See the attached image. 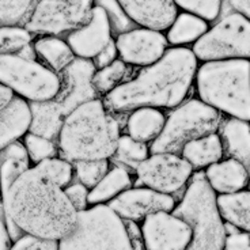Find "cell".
<instances>
[{"label":"cell","mask_w":250,"mask_h":250,"mask_svg":"<svg viewBox=\"0 0 250 250\" xmlns=\"http://www.w3.org/2000/svg\"><path fill=\"white\" fill-rule=\"evenodd\" d=\"M150 154V147L147 146V143H142L139 140H135L129 135H121L114 155L117 156L121 162L138 166L139 163H142L144 159H147Z\"/></svg>","instance_id":"32"},{"label":"cell","mask_w":250,"mask_h":250,"mask_svg":"<svg viewBox=\"0 0 250 250\" xmlns=\"http://www.w3.org/2000/svg\"><path fill=\"white\" fill-rule=\"evenodd\" d=\"M34 6V0H0V27L25 26Z\"/></svg>","instance_id":"30"},{"label":"cell","mask_w":250,"mask_h":250,"mask_svg":"<svg viewBox=\"0 0 250 250\" xmlns=\"http://www.w3.org/2000/svg\"><path fill=\"white\" fill-rule=\"evenodd\" d=\"M65 194L68 197V200L71 201V204L74 206L78 212H82L84 209L88 208V193H90V189L87 187H84L82 182H74V184H69L68 187L64 188Z\"/></svg>","instance_id":"39"},{"label":"cell","mask_w":250,"mask_h":250,"mask_svg":"<svg viewBox=\"0 0 250 250\" xmlns=\"http://www.w3.org/2000/svg\"><path fill=\"white\" fill-rule=\"evenodd\" d=\"M37 166L44 170L45 173L62 188L68 187L72 181L74 171H75L72 162H69L64 158H55V156L40 162Z\"/></svg>","instance_id":"35"},{"label":"cell","mask_w":250,"mask_h":250,"mask_svg":"<svg viewBox=\"0 0 250 250\" xmlns=\"http://www.w3.org/2000/svg\"><path fill=\"white\" fill-rule=\"evenodd\" d=\"M93 6L94 0H38L23 27L31 34L69 33L87 22Z\"/></svg>","instance_id":"10"},{"label":"cell","mask_w":250,"mask_h":250,"mask_svg":"<svg viewBox=\"0 0 250 250\" xmlns=\"http://www.w3.org/2000/svg\"><path fill=\"white\" fill-rule=\"evenodd\" d=\"M192 50L199 62L250 60V19L231 10L215 21Z\"/></svg>","instance_id":"9"},{"label":"cell","mask_w":250,"mask_h":250,"mask_svg":"<svg viewBox=\"0 0 250 250\" xmlns=\"http://www.w3.org/2000/svg\"><path fill=\"white\" fill-rule=\"evenodd\" d=\"M166 117L161 109L138 107L129 112L126 120V135L142 143H152L162 132Z\"/></svg>","instance_id":"23"},{"label":"cell","mask_w":250,"mask_h":250,"mask_svg":"<svg viewBox=\"0 0 250 250\" xmlns=\"http://www.w3.org/2000/svg\"><path fill=\"white\" fill-rule=\"evenodd\" d=\"M248 171H249V184H250V162L249 165H248Z\"/></svg>","instance_id":"44"},{"label":"cell","mask_w":250,"mask_h":250,"mask_svg":"<svg viewBox=\"0 0 250 250\" xmlns=\"http://www.w3.org/2000/svg\"><path fill=\"white\" fill-rule=\"evenodd\" d=\"M133 25L167 30L178 14L174 0H117Z\"/></svg>","instance_id":"17"},{"label":"cell","mask_w":250,"mask_h":250,"mask_svg":"<svg viewBox=\"0 0 250 250\" xmlns=\"http://www.w3.org/2000/svg\"><path fill=\"white\" fill-rule=\"evenodd\" d=\"M31 34L22 26L0 27V56L18 53L31 44Z\"/></svg>","instance_id":"33"},{"label":"cell","mask_w":250,"mask_h":250,"mask_svg":"<svg viewBox=\"0 0 250 250\" xmlns=\"http://www.w3.org/2000/svg\"><path fill=\"white\" fill-rule=\"evenodd\" d=\"M119 59V52H117V46H116V42L113 40L110 44L107 45L105 49L101 52L98 56L94 59L93 62L95 64L97 69L98 68H104L106 67L109 64H112L113 62H116Z\"/></svg>","instance_id":"41"},{"label":"cell","mask_w":250,"mask_h":250,"mask_svg":"<svg viewBox=\"0 0 250 250\" xmlns=\"http://www.w3.org/2000/svg\"><path fill=\"white\" fill-rule=\"evenodd\" d=\"M132 187L131 175L124 166H113L109 167L107 173L100 180V182L90 189L88 193V204H109L113 199L125 192Z\"/></svg>","instance_id":"25"},{"label":"cell","mask_w":250,"mask_h":250,"mask_svg":"<svg viewBox=\"0 0 250 250\" xmlns=\"http://www.w3.org/2000/svg\"><path fill=\"white\" fill-rule=\"evenodd\" d=\"M222 114L199 98L185 100L181 105L171 109L159 136L151 143V154L177 152L196 138L212 133L219 129Z\"/></svg>","instance_id":"7"},{"label":"cell","mask_w":250,"mask_h":250,"mask_svg":"<svg viewBox=\"0 0 250 250\" xmlns=\"http://www.w3.org/2000/svg\"><path fill=\"white\" fill-rule=\"evenodd\" d=\"M129 72V65H126L121 59L109 64L104 68H98L95 71L93 78V84L95 91L102 95H106L113 91L120 84H123Z\"/></svg>","instance_id":"29"},{"label":"cell","mask_w":250,"mask_h":250,"mask_svg":"<svg viewBox=\"0 0 250 250\" xmlns=\"http://www.w3.org/2000/svg\"><path fill=\"white\" fill-rule=\"evenodd\" d=\"M11 246H13V239L7 230L6 211L3 203H0V250H11Z\"/></svg>","instance_id":"42"},{"label":"cell","mask_w":250,"mask_h":250,"mask_svg":"<svg viewBox=\"0 0 250 250\" xmlns=\"http://www.w3.org/2000/svg\"><path fill=\"white\" fill-rule=\"evenodd\" d=\"M226 0H174L177 8L193 14L208 23L220 18Z\"/></svg>","instance_id":"31"},{"label":"cell","mask_w":250,"mask_h":250,"mask_svg":"<svg viewBox=\"0 0 250 250\" xmlns=\"http://www.w3.org/2000/svg\"><path fill=\"white\" fill-rule=\"evenodd\" d=\"M180 154L192 165L193 169L201 170L223 159L225 147L218 132H212L188 142Z\"/></svg>","instance_id":"21"},{"label":"cell","mask_w":250,"mask_h":250,"mask_svg":"<svg viewBox=\"0 0 250 250\" xmlns=\"http://www.w3.org/2000/svg\"><path fill=\"white\" fill-rule=\"evenodd\" d=\"M208 29L209 25L207 21L196 17L193 14L182 11L177 14L173 23L167 29L166 38L171 46L193 45L206 34Z\"/></svg>","instance_id":"26"},{"label":"cell","mask_w":250,"mask_h":250,"mask_svg":"<svg viewBox=\"0 0 250 250\" xmlns=\"http://www.w3.org/2000/svg\"><path fill=\"white\" fill-rule=\"evenodd\" d=\"M144 250H187L192 229L185 219L173 211L151 213L140 226Z\"/></svg>","instance_id":"12"},{"label":"cell","mask_w":250,"mask_h":250,"mask_svg":"<svg viewBox=\"0 0 250 250\" xmlns=\"http://www.w3.org/2000/svg\"><path fill=\"white\" fill-rule=\"evenodd\" d=\"M119 59L126 65L148 67L166 53L169 42L162 31L147 27H132L114 40Z\"/></svg>","instance_id":"14"},{"label":"cell","mask_w":250,"mask_h":250,"mask_svg":"<svg viewBox=\"0 0 250 250\" xmlns=\"http://www.w3.org/2000/svg\"><path fill=\"white\" fill-rule=\"evenodd\" d=\"M31 121L29 132L38 136L55 140L60 133L64 117L59 113L52 101L46 102H30Z\"/></svg>","instance_id":"28"},{"label":"cell","mask_w":250,"mask_h":250,"mask_svg":"<svg viewBox=\"0 0 250 250\" xmlns=\"http://www.w3.org/2000/svg\"><path fill=\"white\" fill-rule=\"evenodd\" d=\"M33 48L36 50V55L41 57L46 65L56 71L57 74H62L76 59L68 42L57 36H44L38 38Z\"/></svg>","instance_id":"27"},{"label":"cell","mask_w":250,"mask_h":250,"mask_svg":"<svg viewBox=\"0 0 250 250\" xmlns=\"http://www.w3.org/2000/svg\"><path fill=\"white\" fill-rule=\"evenodd\" d=\"M231 10L241 13L250 19V0H226Z\"/></svg>","instance_id":"43"},{"label":"cell","mask_w":250,"mask_h":250,"mask_svg":"<svg viewBox=\"0 0 250 250\" xmlns=\"http://www.w3.org/2000/svg\"><path fill=\"white\" fill-rule=\"evenodd\" d=\"M65 41L76 57L94 60L113 41V27L106 11L94 3L87 22L69 31Z\"/></svg>","instance_id":"16"},{"label":"cell","mask_w":250,"mask_h":250,"mask_svg":"<svg viewBox=\"0 0 250 250\" xmlns=\"http://www.w3.org/2000/svg\"><path fill=\"white\" fill-rule=\"evenodd\" d=\"M59 250H133L126 225L107 204L79 212L75 229L59 241Z\"/></svg>","instance_id":"6"},{"label":"cell","mask_w":250,"mask_h":250,"mask_svg":"<svg viewBox=\"0 0 250 250\" xmlns=\"http://www.w3.org/2000/svg\"><path fill=\"white\" fill-rule=\"evenodd\" d=\"M23 144H25L30 159L37 165L48 158H53L56 155L57 148L55 142L44 138V136H38L36 133L27 132L25 135V143Z\"/></svg>","instance_id":"36"},{"label":"cell","mask_w":250,"mask_h":250,"mask_svg":"<svg viewBox=\"0 0 250 250\" xmlns=\"http://www.w3.org/2000/svg\"><path fill=\"white\" fill-rule=\"evenodd\" d=\"M197 68L199 59L193 50L171 46L158 62L140 69L102 101L112 113H128L138 107L174 109L187 100Z\"/></svg>","instance_id":"1"},{"label":"cell","mask_w":250,"mask_h":250,"mask_svg":"<svg viewBox=\"0 0 250 250\" xmlns=\"http://www.w3.org/2000/svg\"><path fill=\"white\" fill-rule=\"evenodd\" d=\"M95 71L97 67L93 60L76 57L60 74L62 88L52 102L64 119L82 104L97 98L98 93L93 84Z\"/></svg>","instance_id":"13"},{"label":"cell","mask_w":250,"mask_h":250,"mask_svg":"<svg viewBox=\"0 0 250 250\" xmlns=\"http://www.w3.org/2000/svg\"><path fill=\"white\" fill-rule=\"evenodd\" d=\"M0 83L29 102H46L56 98L62 88V75L18 53L0 56Z\"/></svg>","instance_id":"8"},{"label":"cell","mask_w":250,"mask_h":250,"mask_svg":"<svg viewBox=\"0 0 250 250\" xmlns=\"http://www.w3.org/2000/svg\"><path fill=\"white\" fill-rule=\"evenodd\" d=\"M199 100L227 117L250 121V60H212L196 72Z\"/></svg>","instance_id":"4"},{"label":"cell","mask_w":250,"mask_h":250,"mask_svg":"<svg viewBox=\"0 0 250 250\" xmlns=\"http://www.w3.org/2000/svg\"><path fill=\"white\" fill-rule=\"evenodd\" d=\"M30 169V156L25 144L15 142L0 151V189L1 197L8 192L14 182Z\"/></svg>","instance_id":"24"},{"label":"cell","mask_w":250,"mask_h":250,"mask_svg":"<svg viewBox=\"0 0 250 250\" xmlns=\"http://www.w3.org/2000/svg\"><path fill=\"white\" fill-rule=\"evenodd\" d=\"M31 110L27 101L14 97L10 104L0 109V151L18 142L30 129Z\"/></svg>","instance_id":"19"},{"label":"cell","mask_w":250,"mask_h":250,"mask_svg":"<svg viewBox=\"0 0 250 250\" xmlns=\"http://www.w3.org/2000/svg\"><path fill=\"white\" fill-rule=\"evenodd\" d=\"M204 177L216 196L235 193L249 185L248 166L230 156L208 166L204 171Z\"/></svg>","instance_id":"18"},{"label":"cell","mask_w":250,"mask_h":250,"mask_svg":"<svg viewBox=\"0 0 250 250\" xmlns=\"http://www.w3.org/2000/svg\"><path fill=\"white\" fill-rule=\"evenodd\" d=\"M225 154L246 166L250 162V121L229 117L219 125Z\"/></svg>","instance_id":"20"},{"label":"cell","mask_w":250,"mask_h":250,"mask_svg":"<svg viewBox=\"0 0 250 250\" xmlns=\"http://www.w3.org/2000/svg\"><path fill=\"white\" fill-rule=\"evenodd\" d=\"M11 250H59V241L23 234L14 241Z\"/></svg>","instance_id":"38"},{"label":"cell","mask_w":250,"mask_h":250,"mask_svg":"<svg viewBox=\"0 0 250 250\" xmlns=\"http://www.w3.org/2000/svg\"><path fill=\"white\" fill-rule=\"evenodd\" d=\"M219 213L227 226L250 234V190L216 196Z\"/></svg>","instance_id":"22"},{"label":"cell","mask_w":250,"mask_h":250,"mask_svg":"<svg viewBox=\"0 0 250 250\" xmlns=\"http://www.w3.org/2000/svg\"><path fill=\"white\" fill-rule=\"evenodd\" d=\"M107 206L125 222H142L151 213L173 211L175 199L171 194L161 193L154 189L129 188L113 199Z\"/></svg>","instance_id":"15"},{"label":"cell","mask_w":250,"mask_h":250,"mask_svg":"<svg viewBox=\"0 0 250 250\" xmlns=\"http://www.w3.org/2000/svg\"><path fill=\"white\" fill-rule=\"evenodd\" d=\"M173 212L185 219L192 229L187 250H225L227 225L219 213L216 194L209 188L204 173H196Z\"/></svg>","instance_id":"5"},{"label":"cell","mask_w":250,"mask_h":250,"mask_svg":"<svg viewBox=\"0 0 250 250\" xmlns=\"http://www.w3.org/2000/svg\"><path fill=\"white\" fill-rule=\"evenodd\" d=\"M8 218L25 234L60 241L75 229L79 212L64 188L38 166L29 169L3 196Z\"/></svg>","instance_id":"2"},{"label":"cell","mask_w":250,"mask_h":250,"mask_svg":"<svg viewBox=\"0 0 250 250\" xmlns=\"http://www.w3.org/2000/svg\"><path fill=\"white\" fill-rule=\"evenodd\" d=\"M74 169H75V174L79 182H82L88 189H91L107 173V170H109V159L75 162L74 163Z\"/></svg>","instance_id":"34"},{"label":"cell","mask_w":250,"mask_h":250,"mask_svg":"<svg viewBox=\"0 0 250 250\" xmlns=\"http://www.w3.org/2000/svg\"><path fill=\"white\" fill-rule=\"evenodd\" d=\"M193 170L181 154L155 152L136 166V175L144 187L173 196L188 185Z\"/></svg>","instance_id":"11"},{"label":"cell","mask_w":250,"mask_h":250,"mask_svg":"<svg viewBox=\"0 0 250 250\" xmlns=\"http://www.w3.org/2000/svg\"><path fill=\"white\" fill-rule=\"evenodd\" d=\"M94 3L101 6L106 11L113 30L119 31L120 34V33H124V31L132 29L131 26L133 23L131 22V19L126 17V14L124 13V10L121 8L117 0H94Z\"/></svg>","instance_id":"37"},{"label":"cell","mask_w":250,"mask_h":250,"mask_svg":"<svg viewBox=\"0 0 250 250\" xmlns=\"http://www.w3.org/2000/svg\"><path fill=\"white\" fill-rule=\"evenodd\" d=\"M120 136L117 119L104 101L94 98L65 117L57 144L62 158L69 162L98 161L114 156Z\"/></svg>","instance_id":"3"},{"label":"cell","mask_w":250,"mask_h":250,"mask_svg":"<svg viewBox=\"0 0 250 250\" xmlns=\"http://www.w3.org/2000/svg\"><path fill=\"white\" fill-rule=\"evenodd\" d=\"M225 250H250V234L248 232L227 230Z\"/></svg>","instance_id":"40"}]
</instances>
